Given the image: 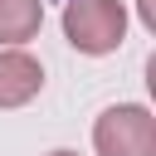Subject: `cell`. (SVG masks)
I'll return each mask as SVG.
<instances>
[{"instance_id":"obj_2","label":"cell","mask_w":156,"mask_h":156,"mask_svg":"<svg viewBox=\"0 0 156 156\" xmlns=\"http://www.w3.org/2000/svg\"><path fill=\"white\" fill-rule=\"evenodd\" d=\"M98 156H156V117L136 102L107 107L93 127Z\"/></svg>"},{"instance_id":"obj_5","label":"cell","mask_w":156,"mask_h":156,"mask_svg":"<svg viewBox=\"0 0 156 156\" xmlns=\"http://www.w3.org/2000/svg\"><path fill=\"white\" fill-rule=\"evenodd\" d=\"M141 20H146V24H156V0H141Z\"/></svg>"},{"instance_id":"obj_6","label":"cell","mask_w":156,"mask_h":156,"mask_svg":"<svg viewBox=\"0 0 156 156\" xmlns=\"http://www.w3.org/2000/svg\"><path fill=\"white\" fill-rule=\"evenodd\" d=\"M49 156H78V151H49Z\"/></svg>"},{"instance_id":"obj_4","label":"cell","mask_w":156,"mask_h":156,"mask_svg":"<svg viewBox=\"0 0 156 156\" xmlns=\"http://www.w3.org/2000/svg\"><path fill=\"white\" fill-rule=\"evenodd\" d=\"M44 5L39 0H0V44H24L39 34Z\"/></svg>"},{"instance_id":"obj_1","label":"cell","mask_w":156,"mask_h":156,"mask_svg":"<svg viewBox=\"0 0 156 156\" xmlns=\"http://www.w3.org/2000/svg\"><path fill=\"white\" fill-rule=\"evenodd\" d=\"M122 29H127L122 0H68L63 10V34L83 54H112L122 44Z\"/></svg>"},{"instance_id":"obj_3","label":"cell","mask_w":156,"mask_h":156,"mask_svg":"<svg viewBox=\"0 0 156 156\" xmlns=\"http://www.w3.org/2000/svg\"><path fill=\"white\" fill-rule=\"evenodd\" d=\"M39 88H44L39 58H29L24 49L0 54V107H20V102H29Z\"/></svg>"}]
</instances>
